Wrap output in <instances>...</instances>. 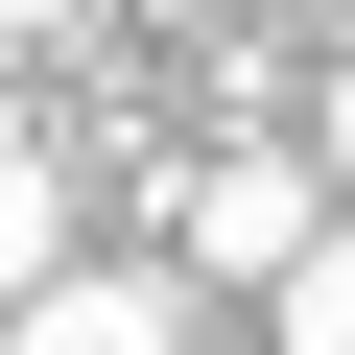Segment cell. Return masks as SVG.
Here are the masks:
<instances>
[{
    "instance_id": "obj_2",
    "label": "cell",
    "mask_w": 355,
    "mask_h": 355,
    "mask_svg": "<svg viewBox=\"0 0 355 355\" xmlns=\"http://www.w3.org/2000/svg\"><path fill=\"white\" fill-rule=\"evenodd\" d=\"M0 355H214V308L166 284V261H71V284L0 308Z\"/></svg>"
},
{
    "instance_id": "obj_1",
    "label": "cell",
    "mask_w": 355,
    "mask_h": 355,
    "mask_svg": "<svg viewBox=\"0 0 355 355\" xmlns=\"http://www.w3.org/2000/svg\"><path fill=\"white\" fill-rule=\"evenodd\" d=\"M166 237H190L166 284H284V261L331 237V190H308V142H214L190 190H166Z\"/></svg>"
},
{
    "instance_id": "obj_4",
    "label": "cell",
    "mask_w": 355,
    "mask_h": 355,
    "mask_svg": "<svg viewBox=\"0 0 355 355\" xmlns=\"http://www.w3.org/2000/svg\"><path fill=\"white\" fill-rule=\"evenodd\" d=\"M261 331H284V355H355V214H331V237L261 284Z\"/></svg>"
},
{
    "instance_id": "obj_6",
    "label": "cell",
    "mask_w": 355,
    "mask_h": 355,
    "mask_svg": "<svg viewBox=\"0 0 355 355\" xmlns=\"http://www.w3.org/2000/svg\"><path fill=\"white\" fill-rule=\"evenodd\" d=\"M71 24H95V0H0V48H71Z\"/></svg>"
},
{
    "instance_id": "obj_5",
    "label": "cell",
    "mask_w": 355,
    "mask_h": 355,
    "mask_svg": "<svg viewBox=\"0 0 355 355\" xmlns=\"http://www.w3.org/2000/svg\"><path fill=\"white\" fill-rule=\"evenodd\" d=\"M308 190L355 214V24H331V71H308Z\"/></svg>"
},
{
    "instance_id": "obj_3",
    "label": "cell",
    "mask_w": 355,
    "mask_h": 355,
    "mask_svg": "<svg viewBox=\"0 0 355 355\" xmlns=\"http://www.w3.org/2000/svg\"><path fill=\"white\" fill-rule=\"evenodd\" d=\"M24 284H71V166H48V119L0 95V308Z\"/></svg>"
}]
</instances>
